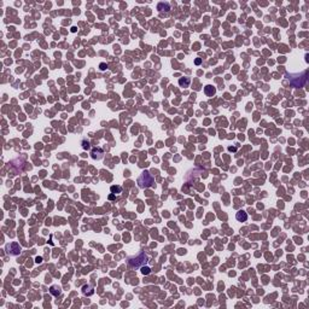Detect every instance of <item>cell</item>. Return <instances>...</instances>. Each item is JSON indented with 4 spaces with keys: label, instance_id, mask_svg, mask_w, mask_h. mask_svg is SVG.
Listing matches in <instances>:
<instances>
[{
    "label": "cell",
    "instance_id": "6da1fadb",
    "mask_svg": "<svg viewBox=\"0 0 309 309\" xmlns=\"http://www.w3.org/2000/svg\"><path fill=\"white\" fill-rule=\"evenodd\" d=\"M146 263H147V256L143 251L138 252L137 255H134V256H132V257L128 259V265H129L131 267H133V268H140V267L145 266Z\"/></svg>",
    "mask_w": 309,
    "mask_h": 309
},
{
    "label": "cell",
    "instance_id": "7a4b0ae2",
    "mask_svg": "<svg viewBox=\"0 0 309 309\" xmlns=\"http://www.w3.org/2000/svg\"><path fill=\"white\" fill-rule=\"evenodd\" d=\"M287 77L290 85L294 87H302L307 81V71H302L301 74H287Z\"/></svg>",
    "mask_w": 309,
    "mask_h": 309
},
{
    "label": "cell",
    "instance_id": "3957f363",
    "mask_svg": "<svg viewBox=\"0 0 309 309\" xmlns=\"http://www.w3.org/2000/svg\"><path fill=\"white\" fill-rule=\"evenodd\" d=\"M138 184H139V187L141 188H147V187H151L153 184H155V179L153 176L151 175L150 173L147 172H144L140 176L138 179Z\"/></svg>",
    "mask_w": 309,
    "mask_h": 309
},
{
    "label": "cell",
    "instance_id": "277c9868",
    "mask_svg": "<svg viewBox=\"0 0 309 309\" xmlns=\"http://www.w3.org/2000/svg\"><path fill=\"white\" fill-rule=\"evenodd\" d=\"M6 252L9 255H18L21 252V246L17 243H11L6 245Z\"/></svg>",
    "mask_w": 309,
    "mask_h": 309
},
{
    "label": "cell",
    "instance_id": "5b68a950",
    "mask_svg": "<svg viewBox=\"0 0 309 309\" xmlns=\"http://www.w3.org/2000/svg\"><path fill=\"white\" fill-rule=\"evenodd\" d=\"M103 153H104V152H103V150H102L100 147H98V149H93L91 155H92V157H93L94 160H100L102 157H103Z\"/></svg>",
    "mask_w": 309,
    "mask_h": 309
},
{
    "label": "cell",
    "instance_id": "8992f818",
    "mask_svg": "<svg viewBox=\"0 0 309 309\" xmlns=\"http://www.w3.org/2000/svg\"><path fill=\"white\" fill-rule=\"evenodd\" d=\"M236 219H237L238 221H240V222H244V221H246V219H248V214H246L245 211L240 210V211H238V213H237Z\"/></svg>",
    "mask_w": 309,
    "mask_h": 309
},
{
    "label": "cell",
    "instance_id": "52a82bcc",
    "mask_svg": "<svg viewBox=\"0 0 309 309\" xmlns=\"http://www.w3.org/2000/svg\"><path fill=\"white\" fill-rule=\"evenodd\" d=\"M204 92H205V94H207L208 97H213L215 93H216V90H215L213 86L208 85V86H205V88H204Z\"/></svg>",
    "mask_w": 309,
    "mask_h": 309
},
{
    "label": "cell",
    "instance_id": "ba28073f",
    "mask_svg": "<svg viewBox=\"0 0 309 309\" xmlns=\"http://www.w3.org/2000/svg\"><path fill=\"white\" fill-rule=\"evenodd\" d=\"M190 83H191L190 77H181L179 80V85L181 87H184V88H187V87L190 86Z\"/></svg>",
    "mask_w": 309,
    "mask_h": 309
},
{
    "label": "cell",
    "instance_id": "9c48e42d",
    "mask_svg": "<svg viewBox=\"0 0 309 309\" xmlns=\"http://www.w3.org/2000/svg\"><path fill=\"white\" fill-rule=\"evenodd\" d=\"M163 7H166V10H170V5H169V3H160L158 4V6H157V9H158L160 11L163 10Z\"/></svg>",
    "mask_w": 309,
    "mask_h": 309
},
{
    "label": "cell",
    "instance_id": "30bf717a",
    "mask_svg": "<svg viewBox=\"0 0 309 309\" xmlns=\"http://www.w3.org/2000/svg\"><path fill=\"white\" fill-rule=\"evenodd\" d=\"M56 290H57V287H56V286H52V287H51V294H53L55 296H58V295L61 294V291H59V290L56 291Z\"/></svg>",
    "mask_w": 309,
    "mask_h": 309
},
{
    "label": "cell",
    "instance_id": "8fae6325",
    "mask_svg": "<svg viewBox=\"0 0 309 309\" xmlns=\"http://www.w3.org/2000/svg\"><path fill=\"white\" fill-rule=\"evenodd\" d=\"M111 191H112V192H115V191L121 192V187H120V186H117V187H115V186H112V187H111Z\"/></svg>",
    "mask_w": 309,
    "mask_h": 309
},
{
    "label": "cell",
    "instance_id": "7c38bea8",
    "mask_svg": "<svg viewBox=\"0 0 309 309\" xmlns=\"http://www.w3.org/2000/svg\"><path fill=\"white\" fill-rule=\"evenodd\" d=\"M143 274H149L150 273V268H143Z\"/></svg>",
    "mask_w": 309,
    "mask_h": 309
},
{
    "label": "cell",
    "instance_id": "4fadbf2b",
    "mask_svg": "<svg viewBox=\"0 0 309 309\" xmlns=\"http://www.w3.org/2000/svg\"><path fill=\"white\" fill-rule=\"evenodd\" d=\"M105 67H106V65H105V64H104V63H102V64H100V69H102V70H104V69H106Z\"/></svg>",
    "mask_w": 309,
    "mask_h": 309
}]
</instances>
